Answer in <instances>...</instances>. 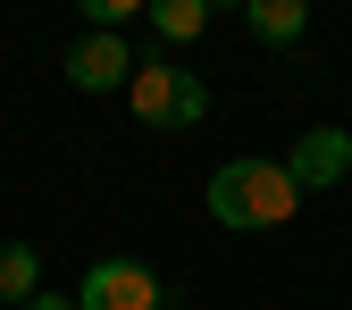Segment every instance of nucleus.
<instances>
[{
    "label": "nucleus",
    "instance_id": "nucleus-6",
    "mask_svg": "<svg viewBox=\"0 0 352 310\" xmlns=\"http://www.w3.org/2000/svg\"><path fill=\"white\" fill-rule=\"evenodd\" d=\"M42 294V260H34V243H0V310H25Z\"/></svg>",
    "mask_w": 352,
    "mask_h": 310
},
{
    "label": "nucleus",
    "instance_id": "nucleus-9",
    "mask_svg": "<svg viewBox=\"0 0 352 310\" xmlns=\"http://www.w3.org/2000/svg\"><path fill=\"white\" fill-rule=\"evenodd\" d=\"M25 310H76V294H34Z\"/></svg>",
    "mask_w": 352,
    "mask_h": 310
},
{
    "label": "nucleus",
    "instance_id": "nucleus-7",
    "mask_svg": "<svg viewBox=\"0 0 352 310\" xmlns=\"http://www.w3.org/2000/svg\"><path fill=\"white\" fill-rule=\"evenodd\" d=\"M243 25H252L260 42H302L311 9H302V0H243Z\"/></svg>",
    "mask_w": 352,
    "mask_h": 310
},
{
    "label": "nucleus",
    "instance_id": "nucleus-1",
    "mask_svg": "<svg viewBox=\"0 0 352 310\" xmlns=\"http://www.w3.org/2000/svg\"><path fill=\"white\" fill-rule=\"evenodd\" d=\"M302 210V185L285 176V159H227L210 176V218L235 235H269Z\"/></svg>",
    "mask_w": 352,
    "mask_h": 310
},
{
    "label": "nucleus",
    "instance_id": "nucleus-2",
    "mask_svg": "<svg viewBox=\"0 0 352 310\" xmlns=\"http://www.w3.org/2000/svg\"><path fill=\"white\" fill-rule=\"evenodd\" d=\"M126 109H135L143 126H160V135H185V126H201L210 93H201V76H193V67H176V59H135Z\"/></svg>",
    "mask_w": 352,
    "mask_h": 310
},
{
    "label": "nucleus",
    "instance_id": "nucleus-8",
    "mask_svg": "<svg viewBox=\"0 0 352 310\" xmlns=\"http://www.w3.org/2000/svg\"><path fill=\"white\" fill-rule=\"evenodd\" d=\"M210 17H218L210 0H151V34H160V42H193Z\"/></svg>",
    "mask_w": 352,
    "mask_h": 310
},
{
    "label": "nucleus",
    "instance_id": "nucleus-4",
    "mask_svg": "<svg viewBox=\"0 0 352 310\" xmlns=\"http://www.w3.org/2000/svg\"><path fill=\"white\" fill-rule=\"evenodd\" d=\"M285 176L302 185V201L327 193V185H344V176H352V135H344V126H311V135L285 151Z\"/></svg>",
    "mask_w": 352,
    "mask_h": 310
},
{
    "label": "nucleus",
    "instance_id": "nucleus-3",
    "mask_svg": "<svg viewBox=\"0 0 352 310\" xmlns=\"http://www.w3.org/2000/svg\"><path fill=\"white\" fill-rule=\"evenodd\" d=\"M76 310H168V294H160V269H151V260L109 252V260H93V269H84Z\"/></svg>",
    "mask_w": 352,
    "mask_h": 310
},
{
    "label": "nucleus",
    "instance_id": "nucleus-5",
    "mask_svg": "<svg viewBox=\"0 0 352 310\" xmlns=\"http://www.w3.org/2000/svg\"><path fill=\"white\" fill-rule=\"evenodd\" d=\"M67 84L76 93H126L135 84V51H126L118 34H84V42H67Z\"/></svg>",
    "mask_w": 352,
    "mask_h": 310
}]
</instances>
